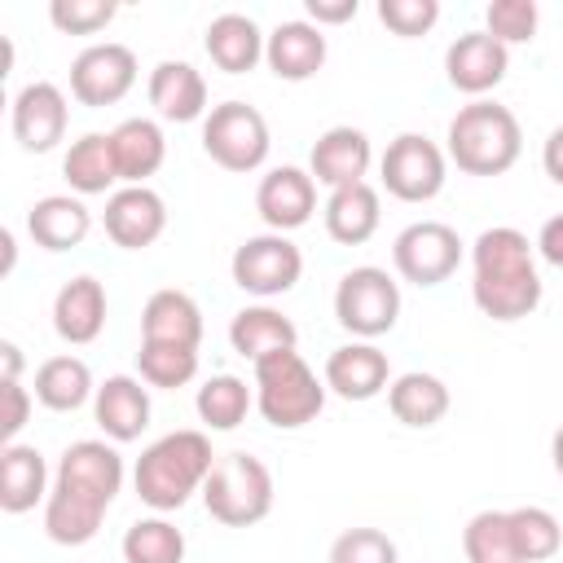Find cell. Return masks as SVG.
Here are the masks:
<instances>
[{
  "label": "cell",
  "mask_w": 563,
  "mask_h": 563,
  "mask_svg": "<svg viewBox=\"0 0 563 563\" xmlns=\"http://www.w3.org/2000/svg\"><path fill=\"white\" fill-rule=\"evenodd\" d=\"M308 18L312 26H339L356 18V0H308Z\"/></svg>",
  "instance_id": "44"
},
{
  "label": "cell",
  "mask_w": 563,
  "mask_h": 563,
  "mask_svg": "<svg viewBox=\"0 0 563 563\" xmlns=\"http://www.w3.org/2000/svg\"><path fill=\"white\" fill-rule=\"evenodd\" d=\"M325 387L343 400H374L383 387H391L387 352L374 343H343L325 356Z\"/></svg>",
  "instance_id": "20"
},
{
  "label": "cell",
  "mask_w": 563,
  "mask_h": 563,
  "mask_svg": "<svg viewBox=\"0 0 563 563\" xmlns=\"http://www.w3.org/2000/svg\"><path fill=\"white\" fill-rule=\"evenodd\" d=\"M0 391H4V418H0V435H4V444H13L18 440V431L26 427V413H31V391L22 387V383H0Z\"/></svg>",
  "instance_id": "43"
},
{
  "label": "cell",
  "mask_w": 563,
  "mask_h": 563,
  "mask_svg": "<svg viewBox=\"0 0 563 563\" xmlns=\"http://www.w3.org/2000/svg\"><path fill=\"white\" fill-rule=\"evenodd\" d=\"M119 13L114 0H53L48 4V18L57 31L66 35H97L101 26H110Z\"/></svg>",
  "instance_id": "41"
},
{
  "label": "cell",
  "mask_w": 563,
  "mask_h": 563,
  "mask_svg": "<svg viewBox=\"0 0 563 563\" xmlns=\"http://www.w3.org/2000/svg\"><path fill=\"white\" fill-rule=\"evenodd\" d=\"M207 515L224 528H251L273 510V475L255 453H224L216 457L202 484Z\"/></svg>",
  "instance_id": "5"
},
{
  "label": "cell",
  "mask_w": 563,
  "mask_h": 563,
  "mask_svg": "<svg viewBox=\"0 0 563 563\" xmlns=\"http://www.w3.org/2000/svg\"><path fill=\"white\" fill-rule=\"evenodd\" d=\"M101 224H106V238L123 251H145L163 238L167 229V207L163 198L150 189V185H123L106 198V211H101Z\"/></svg>",
  "instance_id": "13"
},
{
  "label": "cell",
  "mask_w": 563,
  "mask_h": 563,
  "mask_svg": "<svg viewBox=\"0 0 563 563\" xmlns=\"http://www.w3.org/2000/svg\"><path fill=\"white\" fill-rule=\"evenodd\" d=\"M387 409H391V418L405 422V427H435V422L449 413V387H444L435 374L409 369V374L391 378V387H387Z\"/></svg>",
  "instance_id": "31"
},
{
  "label": "cell",
  "mask_w": 563,
  "mask_h": 563,
  "mask_svg": "<svg viewBox=\"0 0 563 563\" xmlns=\"http://www.w3.org/2000/svg\"><path fill=\"white\" fill-rule=\"evenodd\" d=\"M510 541L519 563H545L563 545V528L545 506H515L510 510Z\"/></svg>",
  "instance_id": "35"
},
{
  "label": "cell",
  "mask_w": 563,
  "mask_h": 563,
  "mask_svg": "<svg viewBox=\"0 0 563 563\" xmlns=\"http://www.w3.org/2000/svg\"><path fill=\"white\" fill-rule=\"evenodd\" d=\"M106 510H110V506H101L97 497L75 493V488H66V484H53V493H48V501H44V532H48V541H57V545H84V541L97 537Z\"/></svg>",
  "instance_id": "30"
},
{
  "label": "cell",
  "mask_w": 563,
  "mask_h": 563,
  "mask_svg": "<svg viewBox=\"0 0 563 563\" xmlns=\"http://www.w3.org/2000/svg\"><path fill=\"white\" fill-rule=\"evenodd\" d=\"M92 418L114 444L141 440V431L150 427V387H141V378L132 374H110L92 396Z\"/></svg>",
  "instance_id": "18"
},
{
  "label": "cell",
  "mask_w": 563,
  "mask_h": 563,
  "mask_svg": "<svg viewBox=\"0 0 563 563\" xmlns=\"http://www.w3.org/2000/svg\"><path fill=\"white\" fill-rule=\"evenodd\" d=\"M471 264H475V282H471V299L484 317L493 321H523L537 312L541 303V277L532 264V242L510 229H484L471 246Z\"/></svg>",
  "instance_id": "1"
},
{
  "label": "cell",
  "mask_w": 563,
  "mask_h": 563,
  "mask_svg": "<svg viewBox=\"0 0 563 563\" xmlns=\"http://www.w3.org/2000/svg\"><path fill=\"white\" fill-rule=\"evenodd\" d=\"M66 123H70V106H66V92L48 79H35L26 84L18 97H13V110H9V128H13V141L26 150V154H48L57 150V141L66 136Z\"/></svg>",
  "instance_id": "12"
},
{
  "label": "cell",
  "mask_w": 563,
  "mask_h": 563,
  "mask_svg": "<svg viewBox=\"0 0 563 563\" xmlns=\"http://www.w3.org/2000/svg\"><path fill=\"white\" fill-rule=\"evenodd\" d=\"M132 84H136V53L128 44H114V40L88 44L70 62V97L79 106H92V110L114 106L132 92Z\"/></svg>",
  "instance_id": "11"
},
{
  "label": "cell",
  "mask_w": 563,
  "mask_h": 563,
  "mask_svg": "<svg viewBox=\"0 0 563 563\" xmlns=\"http://www.w3.org/2000/svg\"><path fill=\"white\" fill-rule=\"evenodd\" d=\"M550 457H554V471H559V479H563V427H559L554 440H550Z\"/></svg>",
  "instance_id": "48"
},
{
  "label": "cell",
  "mask_w": 563,
  "mask_h": 563,
  "mask_svg": "<svg viewBox=\"0 0 563 563\" xmlns=\"http://www.w3.org/2000/svg\"><path fill=\"white\" fill-rule=\"evenodd\" d=\"M255 211L268 224V233H290L303 229L317 211V180L303 167H273L268 176H260L255 189Z\"/></svg>",
  "instance_id": "15"
},
{
  "label": "cell",
  "mask_w": 563,
  "mask_h": 563,
  "mask_svg": "<svg viewBox=\"0 0 563 563\" xmlns=\"http://www.w3.org/2000/svg\"><path fill=\"white\" fill-rule=\"evenodd\" d=\"M391 264L413 286H440L462 264V238L444 220H418V224H409V229L396 233Z\"/></svg>",
  "instance_id": "9"
},
{
  "label": "cell",
  "mask_w": 563,
  "mask_h": 563,
  "mask_svg": "<svg viewBox=\"0 0 563 563\" xmlns=\"http://www.w3.org/2000/svg\"><path fill=\"white\" fill-rule=\"evenodd\" d=\"M0 246H4V273H9V268H13V255H18V246H13V233H9V229L0 233Z\"/></svg>",
  "instance_id": "49"
},
{
  "label": "cell",
  "mask_w": 563,
  "mask_h": 563,
  "mask_svg": "<svg viewBox=\"0 0 563 563\" xmlns=\"http://www.w3.org/2000/svg\"><path fill=\"white\" fill-rule=\"evenodd\" d=\"M229 273H233V286H242L246 295L273 299V295L295 290L303 273V255L286 233H255L233 251Z\"/></svg>",
  "instance_id": "10"
},
{
  "label": "cell",
  "mask_w": 563,
  "mask_h": 563,
  "mask_svg": "<svg viewBox=\"0 0 563 563\" xmlns=\"http://www.w3.org/2000/svg\"><path fill=\"white\" fill-rule=\"evenodd\" d=\"M374 163V145L361 128L352 123H334L325 128L317 141H312V154H308V172L317 185L325 189H343V185H361L365 172Z\"/></svg>",
  "instance_id": "16"
},
{
  "label": "cell",
  "mask_w": 563,
  "mask_h": 563,
  "mask_svg": "<svg viewBox=\"0 0 563 563\" xmlns=\"http://www.w3.org/2000/svg\"><path fill=\"white\" fill-rule=\"evenodd\" d=\"M180 559H185V532L163 515L136 519L123 532V563H180Z\"/></svg>",
  "instance_id": "36"
},
{
  "label": "cell",
  "mask_w": 563,
  "mask_h": 563,
  "mask_svg": "<svg viewBox=\"0 0 563 563\" xmlns=\"http://www.w3.org/2000/svg\"><path fill=\"white\" fill-rule=\"evenodd\" d=\"M321 216H325V233H330L339 246H361V242H369V238L378 233V220H383V211H378V189H374L369 180L330 189Z\"/></svg>",
  "instance_id": "26"
},
{
  "label": "cell",
  "mask_w": 563,
  "mask_h": 563,
  "mask_svg": "<svg viewBox=\"0 0 563 563\" xmlns=\"http://www.w3.org/2000/svg\"><path fill=\"white\" fill-rule=\"evenodd\" d=\"M53 330L62 343H92L106 330V286L97 277H70L53 299Z\"/></svg>",
  "instance_id": "22"
},
{
  "label": "cell",
  "mask_w": 563,
  "mask_h": 563,
  "mask_svg": "<svg viewBox=\"0 0 563 563\" xmlns=\"http://www.w3.org/2000/svg\"><path fill=\"white\" fill-rule=\"evenodd\" d=\"M510 70V48L497 44L488 31H466L444 48V75L457 92L466 97H484L488 88H497Z\"/></svg>",
  "instance_id": "14"
},
{
  "label": "cell",
  "mask_w": 563,
  "mask_h": 563,
  "mask_svg": "<svg viewBox=\"0 0 563 563\" xmlns=\"http://www.w3.org/2000/svg\"><path fill=\"white\" fill-rule=\"evenodd\" d=\"M330 563H400L396 541L378 528H347L330 545Z\"/></svg>",
  "instance_id": "40"
},
{
  "label": "cell",
  "mask_w": 563,
  "mask_h": 563,
  "mask_svg": "<svg viewBox=\"0 0 563 563\" xmlns=\"http://www.w3.org/2000/svg\"><path fill=\"white\" fill-rule=\"evenodd\" d=\"M48 466L35 444H4L0 449V510L4 515H26L40 501H48Z\"/></svg>",
  "instance_id": "24"
},
{
  "label": "cell",
  "mask_w": 563,
  "mask_h": 563,
  "mask_svg": "<svg viewBox=\"0 0 563 563\" xmlns=\"http://www.w3.org/2000/svg\"><path fill=\"white\" fill-rule=\"evenodd\" d=\"M268 123L246 101H220L202 119V150L224 172H255L268 158Z\"/></svg>",
  "instance_id": "7"
},
{
  "label": "cell",
  "mask_w": 563,
  "mask_h": 563,
  "mask_svg": "<svg viewBox=\"0 0 563 563\" xmlns=\"http://www.w3.org/2000/svg\"><path fill=\"white\" fill-rule=\"evenodd\" d=\"M229 343H233L238 356L264 361L268 352L295 347V343H299V330H295V321H290L286 312H277V308H268V303H251V308L233 312V321H229Z\"/></svg>",
  "instance_id": "27"
},
{
  "label": "cell",
  "mask_w": 563,
  "mask_h": 563,
  "mask_svg": "<svg viewBox=\"0 0 563 563\" xmlns=\"http://www.w3.org/2000/svg\"><path fill=\"white\" fill-rule=\"evenodd\" d=\"M62 176L75 194H106L114 180H119V167H114V145H110V132H84L79 141H70L66 158H62Z\"/></svg>",
  "instance_id": "32"
},
{
  "label": "cell",
  "mask_w": 563,
  "mask_h": 563,
  "mask_svg": "<svg viewBox=\"0 0 563 563\" xmlns=\"http://www.w3.org/2000/svg\"><path fill=\"white\" fill-rule=\"evenodd\" d=\"M537 251H541V260H545V264L563 268V211H559V216H550V220L541 224V233H537Z\"/></svg>",
  "instance_id": "45"
},
{
  "label": "cell",
  "mask_w": 563,
  "mask_h": 563,
  "mask_svg": "<svg viewBox=\"0 0 563 563\" xmlns=\"http://www.w3.org/2000/svg\"><path fill=\"white\" fill-rule=\"evenodd\" d=\"M0 361H4V378L0 383H22V347L18 343H0Z\"/></svg>",
  "instance_id": "47"
},
{
  "label": "cell",
  "mask_w": 563,
  "mask_h": 563,
  "mask_svg": "<svg viewBox=\"0 0 563 563\" xmlns=\"http://www.w3.org/2000/svg\"><path fill=\"white\" fill-rule=\"evenodd\" d=\"M541 167H545V176H550L554 185H563V123L545 136V145H541Z\"/></svg>",
  "instance_id": "46"
},
{
  "label": "cell",
  "mask_w": 563,
  "mask_h": 563,
  "mask_svg": "<svg viewBox=\"0 0 563 563\" xmlns=\"http://www.w3.org/2000/svg\"><path fill=\"white\" fill-rule=\"evenodd\" d=\"M88 396H97L92 387V369L79 356H48L35 369V400L53 413H75Z\"/></svg>",
  "instance_id": "33"
},
{
  "label": "cell",
  "mask_w": 563,
  "mask_h": 563,
  "mask_svg": "<svg viewBox=\"0 0 563 563\" xmlns=\"http://www.w3.org/2000/svg\"><path fill=\"white\" fill-rule=\"evenodd\" d=\"M378 22L391 35L413 40V35H427L440 22V4L435 0H378Z\"/></svg>",
  "instance_id": "42"
},
{
  "label": "cell",
  "mask_w": 563,
  "mask_h": 563,
  "mask_svg": "<svg viewBox=\"0 0 563 563\" xmlns=\"http://www.w3.org/2000/svg\"><path fill=\"white\" fill-rule=\"evenodd\" d=\"M264 62L277 79L286 84H303L325 66V35L321 26L295 18V22H277L264 40Z\"/></svg>",
  "instance_id": "19"
},
{
  "label": "cell",
  "mask_w": 563,
  "mask_h": 563,
  "mask_svg": "<svg viewBox=\"0 0 563 563\" xmlns=\"http://www.w3.org/2000/svg\"><path fill=\"white\" fill-rule=\"evenodd\" d=\"M484 31L497 40V44H528L532 35H537V22H541V13H537V4L532 0H493L488 9H484Z\"/></svg>",
  "instance_id": "39"
},
{
  "label": "cell",
  "mask_w": 563,
  "mask_h": 563,
  "mask_svg": "<svg viewBox=\"0 0 563 563\" xmlns=\"http://www.w3.org/2000/svg\"><path fill=\"white\" fill-rule=\"evenodd\" d=\"M53 484H66L75 493H88L97 497L101 506H110L123 488V457L114 444L106 440H75L66 444V453L57 457V475Z\"/></svg>",
  "instance_id": "17"
},
{
  "label": "cell",
  "mask_w": 563,
  "mask_h": 563,
  "mask_svg": "<svg viewBox=\"0 0 563 563\" xmlns=\"http://www.w3.org/2000/svg\"><path fill=\"white\" fill-rule=\"evenodd\" d=\"M88 229H92V211L70 194H48L26 211V233L44 251H70L88 238Z\"/></svg>",
  "instance_id": "25"
},
{
  "label": "cell",
  "mask_w": 563,
  "mask_h": 563,
  "mask_svg": "<svg viewBox=\"0 0 563 563\" xmlns=\"http://www.w3.org/2000/svg\"><path fill=\"white\" fill-rule=\"evenodd\" d=\"M110 145H114L119 180H128V185H145L167 158V141L154 119H123L110 132Z\"/></svg>",
  "instance_id": "29"
},
{
  "label": "cell",
  "mask_w": 563,
  "mask_h": 563,
  "mask_svg": "<svg viewBox=\"0 0 563 563\" xmlns=\"http://www.w3.org/2000/svg\"><path fill=\"white\" fill-rule=\"evenodd\" d=\"M523 132L510 106L497 101H471L449 123V158L466 176H501L519 163Z\"/></svg>",
  "instance_id": "3"
},
{
  "label": "cell",
  "mask_w": 563,
  "mask_h": 563,
  "mask_svg": "<svg viewBox=\"0 0 563 563\" xmlns=\"http://www.w3.org/2000/svg\"><path fill=\"white\" fill-rule=\"evenodd\" d=\"M211 466H216V453L202 431H167L136 457L132 484L150 510L167 515V510H180L207 484Z\"/></svg>",
  "instance_id": "2"
},
{
  "label": "cell",
  "mask_w": 563,
  "mask_h": 563,
  "mask_svg": "<svg viewBox=\"0 0 563 563\" xmlns=\"http://www.w3.org/2000/svg\"><path fill=\"white\" fill-rule=\"evenodd\" d=\"M264 40L260 26L246 13H220L207 22V57L224 70V75H246L255 70V62H264Z\"/></svg>",
  "instance_id": "28"
},
{
  "label": "cell",
  "mask_w": 563,
  "mask_h": 563,
  "mask_svg": "<svg viewBox=\"0 0 563 563\" xmlns=\"http://www.w3.org/2000/svg\"><path fill=\"white\" fill-rule=\"evenodd\" d=\"M444 172H449L444 150L422 132H400L378 158L383 189L400 202H431L444 189Z\"/></svg>",
  "instance_id": "8"
},
{
  "label": "cell",
  "mask_w": 563,
  "mask_h": 563,
  "mask_svg": "<svg viewBox=\"0 0 563 563\" xmlns=\"http://www.w3.org/2000/svg\"><path fill=\"white\" fill-rule=\"evenodd\" d=\"M141 343H180V347H198L202 343V308L194 303V295L163 286L145 299L141 308Z\"/></svg>",
  "instance_id": "23"
},
{
  "label": "cell",
  "mask_w": 563,
  "mask_h": 563,
  "mask_svg": "<svg viewBox=\"0 0 563 563\" xmlns=\"http://www.w3.org/2000/svg\"><path fill=\"white\" fill-rule=\"evenodd\" d=\"M400 317V286L387 268H374V264H361V268H347L334 286V321L356 334L361 343L387 334Z\"/></svg>",
  "instance_id": "6"
},
{
  "label": "cell",
  "mask_w": 563,
  "mask_h": 563,
  "mask_svg": "<svg viewBox=\"0 0 563 563\" xmlns=\"http://www.w3.org/2000/svg\"><path fill=\"white\" fill-rule=\"evenodd\" d=\"M136 369L145 387H185L198 374V347H180V343H141L136 352Z\"/></svg>",
  "instance_id": "38"
},
{
  "label": "cell",
  "mask_w": 563,
  "mask_h": 563,
  "mask_svg": "<svg viewBox=\"0 0 563 563\" xmlns=\"http://www.w3.org/2000/svg\"><path fill=\"white\" fill-rule=\"evenodd\" d=\"M251 405H255V396H251V387H246L238 374H211V378L198 387V396H194V409H198V418H202L211 431H233V427H242L246 413H251Z\"/></svg>",
  "instance_id": "34"
},
{
  "label": "cell",
  "mask_w": 563,
  "mask_h": 563,
  "mask_svg": "<svg viewBox=\"0 0 563 563\" xmlns=\"http://www.w3.org/2000/svg\"><path fill=\"white\" fill-rule=\"evenodd\" d=\"M255 409L268 427L295 431L325 409V378H317L295 347L268 352L255 361Z\"/></svg>",
  "instance_id": "4"
},
{
  "label": "cell",
  "mask_w": 563,
  "mask_h": 563,
  "mask_svg": "<svg viewBox=\"0 0 563 563\" xmlns=\"http://www.w3.org/2000/svg\"><path fill=\"white\" fill-rule=\"evenodd\" d=\"M466 563H519L510 541V510H479L462 528Z\"/></svg>",
  "instance_id": "37"
},
{
  "label": "cell",
  "mask_w": 563,
  "mask_h": 563,
  "mask_svg": "<svg viewBox=\"0 0 563 563\" xmlns=\"http://www.w3.org/2000/svg\"><path fill=\"white\" fill-rule=\"evenodd\" d=\"M150 106L167 123H194L207 119V79L189 62H158L150 70Z\"/></svg>",
  "instance_id": "21"
}]
</instances>
